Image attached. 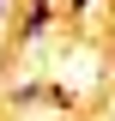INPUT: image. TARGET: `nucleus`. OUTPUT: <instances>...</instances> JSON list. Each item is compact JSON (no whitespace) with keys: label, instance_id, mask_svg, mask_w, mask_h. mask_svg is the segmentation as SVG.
Returning a JSON list of instances; mask_svg holds the SVG:
<instances>
[{"label":"nucleus","instance_id":"7ed1b4c3","mask_svg":"<svg viewBox=\"0 0 115 121\" xmlns=\"http://www.w3.org/2000/svg\"><path fill=\"white\" fill-rule=\"evenodd\" d=\"M91 6H97V0H67V12H73V18H91Z\"/></svg>","mask_w":115,"mask_h":121},{"label":"nucleus","instance_id":"f03ea898","mask_svg":"<svg viewBox=\"0 0 115 121\" xmlns=\"http://www.w3.org/2000/svg\"><path fill=\"white\" fill-rule=\"evenodd\" d=\"M43 85H49V79H24V85L12 91V103H18V109H24V103H36V97H43Z\"/></svg>","mask_w":115,"mask_h":121},{"label":"nucleus","instance_id":"39448f33","mask_svg":"<svg viewBox=\"0 0 115 121\" xmlns=\"http://www.w3.org/2000/svg\"><path fill=\"white\" fill-rule=\"evenodd\" d=\"M0 79H6V67H0Z\"/></svg>","mask_w":115,"mask_h":121},{"label":"nucleus","instance_id":"f257e3e1","mask_svg":"<svg viewBox=\"0 0 115 121\" xmlns=\"http://www.w3.org/2000/svg\"><path fill=\"white\" fill-rule=\"evenodd\" d=\"M49 24H55V12H24V18H18V36H12V43H18V48H36V43L49 36Z\"/></svg>","mask_w":115,"mask_h":121},{"label":"nucleus","instance_id":"20e7f679","mask_svg":"<svg viewBox=\"0 0 115 121\" xmlns=\"http://www.w3.org/2000/svg\"><path fill=\"white\" fill-rule=\"evenodd\" d=\"M0 6H18V0H0Z\"/></svg>","mask_w":115,"mask_h":121}]
</instances>
